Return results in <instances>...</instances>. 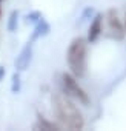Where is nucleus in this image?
I'll return each mask as SVG.
<instances>
[{
    "mask_svg": "<svg viewBox=\"0 0 126 131\" xmlns=\"http://www.w3.org/2000/svg\"><path fill=\"white\" fill-rule=\"evenodd\" d=\"M52 103H54V110H55L58 119L68 128H71V129L83 128V123H85L83 122V116L77 110V106L68 99V96L58 93V94L52 96Z\"/></svg>",
    "mask_w": 126,
    "mask_h": 131,
    "instance_id": "1",
    "label": "nucleus"
},
{
    "mask_svg": "<svg viewBox=\"0 0 126 131\" xmlns=\"http://www.w3.org/2000/svg\"><path fill=\"white\" fill-rule=\"evenodd\" d=\"M68 65L74 76L82 77L86 71V42L79 37L74 39L68 48Z\"/></svg>",
    "mask_w": 126,
    "mask_h": 131,
    "instance_id": "2",
    "label": "nucleus"
},
{
    "mask_svg": "<svg viewBox=\"0 0 126 131\" xmlns=\"http://www.w3.org/2000/svg\"><path fill=\"white\" fill-rule=\"evenodd\" d=\"M61 88H63V93L66 96H71L74 97L75 100H79L82 105H88L89 103V97L88 94L83 91V88L75 82V79L69 74H61Z\"/></svg>",
    "mask_w": 126,
    "mask_h": 131,
    "instance_id": "3",
    "label": "nucleus"
},
{
    "mask_svg": "<svg viewBox=\"0 0 126 131\" xmlns=\"http://www.w3.org/2000/svg\"><path fill=\"white\" fill-rule=\"evenodd\" d=\"M31 59H32V45L28 43L23 46V49L20 51V54L17 56L14 65H16V70L17 71H25L28 67H29V63H31Z\"/></svg>",
    "mask_w": 126,
    "mask_h": 131,
    "instance_id": "4",
    "label": "nucleus"
},
{
    "mask_svg": "<svg viewBox=\"0 0 126 131\" xmlns=\"http://www.w3.org/2000/svg\"><path fill=\"white\" fill-rule=\"evenodd\" d=\"M108 23H109V29L112 32V37H115L117 40L123 39V36H124L123 26H121V22L118 20V17H117V14H115L114 9H111L108 13Z\"/></svg>",
    "mask_w": 126,
    "mask_h": 131,
    "instance_id": "5",
    "label": "nucleus"
},
{
    "mask_svg": "<svg viewBox=\"0 0 126 131\" xmlns=\"http://www.w3.org/2000/svg\"><path fill=\"white\" fill-rule=\"evenodd\" d=\"M102 19L103 16L102 14H95L92 22H91V26H89V32H88V40L92 43L98 39V36L102 34Z\"/></svg>",
    "mask_w": 126,
    "mask_h": 131,
    "instance_id": "6",
    "label": "nucleus"
},
{
    "mask_svg": "<svg viewBox=\"0 0 126 131\" xmlns=\"http://www.w3.org/2000/svg\"><path fill=\"white\" fill-rule=\"evenodd\" d=\"M49 23L46 22V20H43V19H40L39 22H37V25H35V28H34V32H32V37H31V40L34 42V40H37L39 37H43V36H46L48 32H49Z\"/></svg>",
    "mask_w": 126,
    "mask_h": 131,
    "instance_id": "7",
    "label": "nucleus"
},
{
    "mask_svg": "<svg viewBox=\"0 0 126 131\" xmlns=\"http://www.w3.org/2000/svg\"><path fill=\"white\" fill-rule=\"evenodd\" d=\"M34 128L35 129H45V131H58V126L57 125H54L51 122H46L42 117H39V122L34 125Z\"/></svg>",
    "mask_w": 126,
    "mask_h": 131,
    "instance_id": "8",
    "label": "nucleus"
},
{
    "mask_svg": "<svg viewBox=\"0 0 126 131\" xmlns=\"http://www.w3.org/2000/svg\"><path fill=\"white\" fill-rule=\"evenodd\" d=\"M17 25H19V13L17 11H12L11 14H9V19H8V25H6V28H8V31H16L17 29Z\"/></svg>",
    "mask_w": 126,
    "mask_h": 131,
    "instance_id": "9",
    "label": "nucleus"
},
{
    "mask_svg": "<svg viewBox=\"0 0 126 131\" xmlns=\"http://www.w3.org/2000/svg\"><path fill=\"white\" fill-rule=\"evenodd\" d=\"M40 19H42V14H40L39 11H32V13H29V14L26 16V22H28V23H29V22H31V23H37Z\"/></svg>",
    "mask_w": 126,
    "mask_h": 131,
    "instance_id": "10",
    "label": "nucleus"
},
{
    "mask_svg": "<svg viewBox=\"0 0 126 131\" xmlns=\"http://www.w3.org/2000/svg\"><path fill=\"white\" fill-rule=\"evenodd\" d=\"M11 90H12V93H19V91H20V76H19L17 73L12 76V85H11Z\"/></svg>",
    "mask_w": 126,
    "mask_h": 131,
    "instance_id": "11",
    "label": "nucleus"
},
{
    "mask_svg": "<svg viewBox=\"0 0 126 131\" xmlns=\"http://www.w3.org/2000/svg\"><path fill=\"white\" fill-rule=\"evenodd\" d=\"M92 14H94V9H92V8H86V9L83 11V14H82V17H80V23H83V22H86V20H89Z\"/></svg>",
    "mask_w": 126,
    "mask_h": 131,
    "instance_id": "12",
    "label": "nucleus"
},
{
    "mask_svg": "<svg viewBox=\"0 0 126 131\" xmlns=\"http://www.w3.org/2000/svg\"><path fill=\"white\" fill-rule=\"evenodd\" d=\"M3 74H5V68L2 67V68H0V80L3 79Z\"/></svg>",
    "mask_w": 126,
    "mask_h": 131,
    "instance_id": "13",
    "label": "nucleus"
},
{
    "mask_svg": "<svg viewBox=\"0 0 126 131\" xmlns=\"http://www.w3.org/2000/svg\"><path fill=\"white\" fill-rule=\"evenodd\" d=\"M0 16H2V9H0Z\"/></svg>",
    "mask_w": 126,
    "mask_h": 131,
    "instance_id": "14",
    "label": "nucleus"
},
{
    "mask_svg": "<svg viewBox=\"0 0 126 131\" xmlns=\"http://www.w3.org/2000/svg\"><path fill=\"white\" fill-rule=\"evenodd\" d=\"M2 2H3V0H0V3H2Z\"/></svg>",
    "mask_w": 126,
    "mask_h": 131,
    "instance_id": "15",
    "label": "nucleus"
}]
</instances>
